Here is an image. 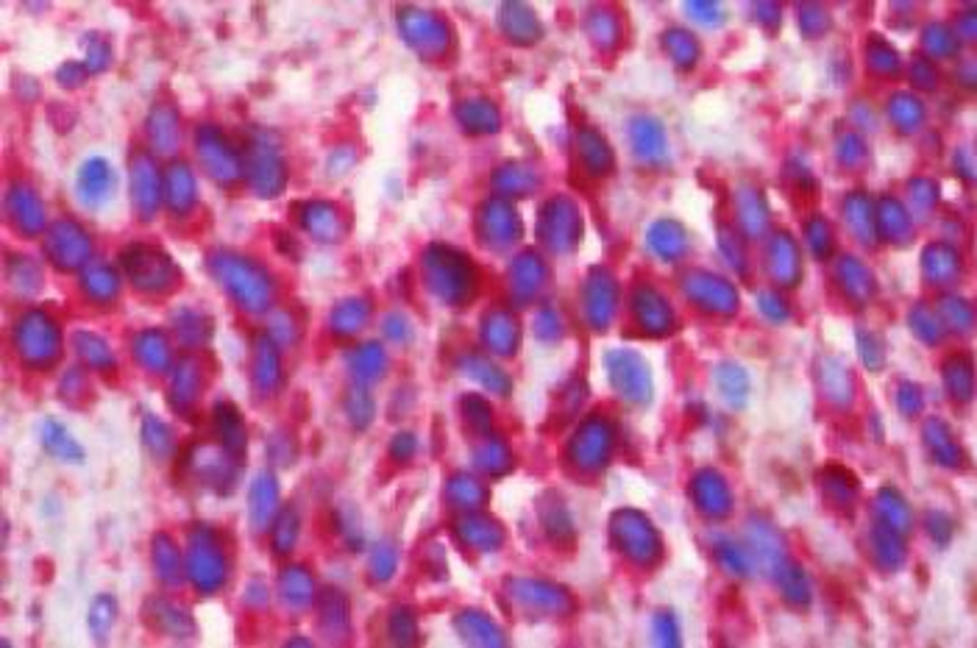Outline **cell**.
Returning a JSON list of instances; mask_svg holds the SVG:
<instances>
[{"label":"cell","instance_id":"6da1fadb","mask_svg":"<svg viewBox=\"0 0 977 648\" xmlns=\"http://www.w3.org/2000/svg\"><path fill=\"white\" fill-rule=\"evenodd\" d=\"M207 270L218 287L248 315H265L274 310L279 287L274 273L254 256L215 248L207 254Z\"/></svg>","mask_w":977,"mask_h":648},{"label":"cell","instance_id":"7a4b0ae2","mask_svg":"<svg viewBox=\"0 0 977 648\" xmlns=\"http://www.w3.org/2000/svg\"><path fill=\"white\" fill-rule=\"evenodd\" d=\"M14 354L20 365L31 370H51L62 359L65 351V334L54 321V315L45 310H29L14 323Z\"/></svg>","mask_w":977,"mask_h":648},{"label":"cell","instance_id":"3957f363","mask_svg":"<svg viewBox=\"0 0 977 648\" xmlns=\"http://www.w3.org/2000/svg\"><path fill=\"white\" fill-rule=\"evenodd\" d=\"M187 579L201 595H215L229 582V554L221 532L196 524L187 532Z\"/></svg>","mask_w":977,"mask_h":648},{"label":"cell","instance_id":"277c9868","mask_svg":"<svg viewBox=\"0 0 977 648\" xmlns=\"http://www.w3.org/2000/svg\"><path fill=\"white\" fill-rule=\"evenodd\" d=\"M120 268L125 279L145 295H167L181 281L179 265L162 248L145 243H134L120 250Z\"/></svg>","mask_w":977,"mask_h":648},{"label":"cell","instance_id":"5b68a950","mask_svg":"<svg viewBox=\"0 0 977 648\" xmlns=\"http://www.w3.org/2000/svg\"><path fill=\"white\" fill-rule=\"evenodd\" d=\"M245 159V181L259 198H276L285 192L290 170L281 156L279 143L270 132H254L248 139V148H243Z\"/></svg>","mask_w":977,"mask_h":648},{"label":"cell","instance_id":"8992f818","mask_svg":"<svg viewBox=\"0 0 977 648\" xmlns=\"http://www.w3.org/2000/svg\"><path fill=\"white\" fill-rule=\"evenodd\" d=\"M196 154L203 172L221 187H237L245 181V159L243 150L226 137V134L212 123L198 125L196 132Z\"/></svg>","mask_w":977,"mask_h":648},{"label":"cell","instance_id":"52a82bcc","mask_svg":"<svg viewBox=\"0 0 977 648\" xmlns=\"http://www.w3.org/2000/svg\"><path fill=\"white\" fill-rule=\"evenodd\" d=\"M240 462L243 459L234 457L232 451L218 443H196L192 448H187L185 454V468L190 470V477L196 479L201 488L212 490V493L223 495V493H232L237 488V479H240Z\"/></svg>","mask_w":977,"mask_h":648},{"label":"cell","instance_id":"ba28073f","mask_svg":"<svg viewBox=\"0 0 977 648\" xmlns=\"http://www.w3.org/2000/svg\"><path fill=\"white\" fill-rule=\"evenodd\" d=\"M45 259L59 270H84L92 262V237L78 221L62 217L45 232Z\"/></svg>","mask_w":977,"mask_h":648},{"label":"cell","instance_id":"9c48e42d","mask_svg":"<svg viewBox=\"0 0 977 648\" xmlns=\"http://www.w3.org/2000/svg\"><path fill=\"white\" fill-rule=\"evenodd\" d=\"M162 201H165V179L156 165V156L137 148L132 154V206L140 221H154Z\"/></svg>","mask_w":977,"mask_h":648},{"label":"cell","instance_id":"30bf717a","mask_svg":"<svg viewBox=\"0 0 977 648\" xmlns=\"http://www.w3.org/2000/svg\"><path fill=\"white\" fill-rule=\"evenodd\" d=\"M7 217L14 226V232L23 234L25 239L45 237L48 232V214L42 203L40 192L25 181H14L7 190Z\"/></svg>","mask_w":977,"mask_h":648},{"label":"cell","instance_id":"8fae6325","mask_svg":"<svg viewBox=\"0 0 977 648\" xmlns=\"http://www.w3.org/2000/svg\"><path fill=\"white\" fill-rule=\"evenodd\" d=\"M285 370H281L279 343L268 332L254 339V351H251V387L259 399H274L281 390Z\"/></svg>","mask_w":977,"mask_h":648},{"label":"cell","instance_id":"7c38bea8","mask_svg":"<svg viewBox=\"0 0 977 648\" xmlns=\"http://www.w3.org/2000/svg\"><path fill=\"white\" fill-rule=\"evenodd\" d=\"M114 190H118V176H114V167L103 156H90V159L81 161L76 172V195L81 206H107L114 198Z\"/></svg>","mask_w":977,"mask_h":648},{"label":"cell","instance_id":"4fadbf2b","mask_svg":"<svg viewBox=\"0 0 977 648\" xmlns=\"http://www.w3.org/2000/svg\"><path fill=\"white\" fill-rule=\"evenodd\" d=\"M143 618L151 629L159 632V635L174 637V640H190V637H196V621H192L190 610L176 604L174 599H165V595H154V599L145 601Z\"/></svg>","mask_w":977,"mask_h":648},{"label":"cell","instance_id":"5bb4252c","mask_svg":"<svg viewBox=\"0 0 977 648\" xmlns=\"http://www.w3.org/2000/svg\"><path fill=\"white\" fill-rule=\"evenodd\" d=\"M279 501V482H276L274 470H259L248 484V521L257 535L270 532L281 510Z\"/></svg>","mask_w":977,"mask_h":648},{"label":"cell","instance_id":"9a60e30c","mask_svg":"<svg viewBox=\"0 0 977 648\" xmlns=\"http://www.w3.org/2000/svg\"><path fill=\"white\" fill-rule=\"evenodd\" d=\"M203 390V365L201 359L187 354L179 362L174 365V376H170V406L181 415L196 410L198 399H201Z\"/></svg>","mask_w":977,"mask_h":648},{"label":"cell","instance_id":"2e32d148","mask_svg":"<svg viewBox=\"0 0 977 648\" xmlns=\"http://www.w3.org/2000/svg\"><path fill=\"white\" fill-rule=\"evenodd\" d=\"M296 214H299L301 228L312 239H318V243H334V239H340L343 232H346L343 214L329 201H304L296 206Z\"/></svg>","mask_w":977,"mask_h":648},{"label":"cell","instance_id":"e0dca14e","mask_svg":"<svg viewBox=\"0 0 977 648\" xmlns=\"http://www.w3.org/2000/svg\"><path fill=\"white\" fill-rule=\"evenodd\" d=\"M151 150L156 156H174L181 145V118L170 103H156L145 120Z\"/></svg>","mask_w":977,"mask_h":648},{"label":"cell","instance_id":"ac0fdd59","mask_svg":"<svg viewBox=\"0 0 977 648\" xmlns=\"http://www.w3.org/2000/svg\"><path fill=\"white\" fill-rule=\"evenodd\" d=\"M132 354L148 373L174 370V343L162 328H143L132 337Z\"/></svg>","mask_w":977,"mask_h":648},{"label":"cell","instance_id":"d6986e66","mask_svg":"<svg viewBox=\"0 0 977 648\" xmlns=\"http://www.w3.org/2000/svg\"><path fill=\"white\" fill-rule=\"evenodd\" d=\"M165 203L176 217H187L198 206L196 172L185 161L167 167L165 172Z\"/></svg>","mask_w":977,"mask_h":648},{"label":"cell","instance_id":"ffe728a7","mask_svg":"<svg viewBox=\"0 0 977 648\" xmlns=\"http://www.w3.org/2000/svg\"><path fill=\"white\" fill-rule=\"evenodd\" d=\"M151 559H154V573L165 588H181L187 579V562L181 559L179 543L174 535L159 532L151 540Z\"/></svg>","mask_w":977,"mask_h":648},{"label":"cell","instance_id":"44dd1931","mask_svg":"<svg viewBox=\"0 0 977 648\" xmlns=\"http://www.w3.org/2000/svg\"><path fill=\"white\" fill-rule=\"evenodd\" d=\"M212 432H215L218 443L226 451H232L237 459L245 457V451H248V428H245L237 406L229 404V401H218L215 410H212Z\"/></svg>","mask_w":977,"mask_h":648},{"label":"cell","instance_id":"7402d4cb","mask_svg":"<svg viewBox=\"0 0 977 648\" xmlns=\"http://www.w3.org/2000/svg\"><path fill=\"white\" fill-rule=\"evenodd\" d=\"M78 287H81L84 298L92 301V304H112L114 298L120 295V273L107 262H90L78 276Z\"/></svg>","mask_w":977,"mask_h":648},{"label":"cell","instance_id":"603a6c76","mask_svg":"<svg viewBox=\"0 0 977 648\" xmlns=\"http://www.w3.org/2000/svg\"><path fill=\"white\" fill-rule=\"evenodd\" d=\"M40 446L45 448V454H51V457H54V459H59V462L84 465V459H87V454H84V446L76 440V437H73L70 428H67L65 423L54 421V417H48V421H42V426H40Z\"/></svg>","mask_w":977,"mask_h":648},{"label":"cell","instance_id":"cb8c5ba5","mask_svg":"<svg viewBox=\"0 0 977 648\" xmlns=\"http://www.w3.org/2000/svg\"><path fill=\"white\" fill-rule=\"evenodd\" d=\"M170 326H174L176 339L185 345L187 351H196L201 345H207L212 339V317L207 315L198 306H179L170 315Z\"/></svg>","mask_w":977,"mask_h":648},{"label":"cell","instance_id":"d4e9b609","mask_svg":"<svg viewBox=\"0 0 977 648\" xmlns=\"http://www.w3.org/2000/svg\"><path fill=\"white\" fill-rule=\"evenodd\" d=\"M276 590H279L281 601H285L287 607L301 610L307 607V604H312V599H315V579H312V573L307 571V568L287 566L281 568Z\"/></svg>","mask_w":977,"mask_h":648},{"label":"cell","instance_id":"484cf974","mask_svg":"<svg viewBox=\"0 0 977 648\" xmlns=\"http://www.w3.org/2000/svg\"><path fill=\"white\" fill-rule=\"evenodd\" d=\"M73 348H76L78 359H81L90 370H96V373H109V370H114V365H118L109 343L96 332L73 334Z\"/></svg>","mask_w":977,"mask_h":648},{"label":"cell","instance_id":"4316f807","mask_svg":"<svg viewBox=\"0 0 977 648\" xmlns=\"http://www.w3.org/2000/svg\"><path fill=\"white\" fill-rule=\"evenodd\" d=\"M140 435H143L145 451H148L151 457L156 459V462H165V459H170V454L176 451L174 432H170V426H167V423L162 421V417L145 415L143 417V432H140Z\"/></svg>","mask_w":977,"mask_h":648},{"label":"cell","instance_id":"83f0119b","mask_svg":"<svg viewBox=\"0 0 977 648\" xmlns=\"http://www.w3.org/2000/svg\"><path fill=\"white\" fill-rule=\"evenodd\" d=\"M268 535H270V546H274V551L279 554V557H287V554L296 548V543H299V535H301L299 512L292 510V506H281Z\"/></svg>","mask_w":977,"mask_h":648},{"label":"cell","instance_id":"f1b7e54d","mask_svg":"<svg viewBox=\"0 0 977 648\" xmlns=\"http://www.w3.org/2000/svg\"><path fill=\"white\" fill-rule=\"evenodd\" d=\"M7 270H9V284L14 287L18 295L31 298L42 290V270L31 256H12Z\"/></svg>","mask_w":977,"mask_h":648},{"label":"cell","instance_id":"f546056e","mask_svg":"<svg viewBox=\"0 0 977 648\" xmlns=\"http://www.w3.org/2000/svg\"><path fill=\"white\" fill-rule=\"evenodd\" d=\"M114 621H118V599L109 593H101L92 599L90 604V613H87V626H90V635L96 637L98 643H103L112 632Z\"/></svg>","mask_w":977,"mask_h":648},{"label":"cell","instance_id":"4dcf8cb0","mask_svg":"<svg viewBox=\"0 0 977 648\" xmlns=\"http://www.w3.org/2000/svg\"><path fill=\"white\" fill-rule=\"evenodd\" d=\"M112 56H114L112 42H109L107 36L87 34V40H84V67H87L90 76H98V72L107 70V67L112 65Z\"/></svg>","mask_w":977,"mask_h":648},{"label":"cell","instance_id":"1f68e13d","mask_svg":"<svg viewBox=\"0 0 977 648\" xmlns=\"http://www.w3.org/2000/svg\"><path fill=\"white\" fill-rule=\"evenodd\" d=\"M265 451H268L270 462L279 465V468H290L296 462V443L290 440L287 432H276V435L268 437L265 443Z\"/></svg>","mask_w":977,"mask_h":648},{"label":"cell","instance_id":"d6a6232c","mask_svg":"<svg viewBox=\"0 0 977 648\" xmlns=\"http://www.w3.org/2000/svg\"><path fill=\"white\" fill-rule=\"evenodd\" d=\"M268 334H270V337H274L279 345H287V343L292 345V343H296V339H299L301 328H299V323L292 321L290 310H276L274 315H270V328H268Z\"/></svg>","mask_w":977,"mask_h":648},{"label":"cell","instance_id":"836d02e7","mask_svg":"<svg viewBox=\"0 0 977 648\" xmlns=\"http://www.w3.org/2000/svg\"><path fill=\"white\" fill-rule=\"evenodd\" d=\"M357 304H359V301H346V304L337 306V310L332 312V328H334V332H337V334H348V332H354V328H359V323L365 321V306L357 312Z\"/></svg>","mask_w":977,"mask_h":648},{"label":"cell","instance_id":"e575fe53","mask_svg":"<svg viewBox=\"0 0 977 648\" xmlns=\"http://www.w3.org/2000/svg\"><path fill=\"white\" fill-rule=\"evenodd\" d=\"M87 393H90V379H87V370H81V368L67 370V376L62 379V399L73 401L76 395H87Z\"/></svg>","mask_w":977,"mask_h":648},{"label":"cell","instance_id":"d590c367","mask_svg":"<svg viewBox=\"0 0 977 648\" xmlns=\"http://www.w3.org/2000/svg\"><path fill=\"white\" fill-rule=\"evenodd\" d=\"M87 76H90V72H87L84 62H65V65L56 70V78H59L62 87H81V83L87 81Z\"/></svg>","mask_w":977,"mask_h":648},{"label":"cell","instance_id":"8d00e7d4","mask_svg":"<svg viewBox=\"0 0 977 648\" xmlns=\"http://www.w3.org/2000/svg\"><path fill=\"white\" fill-rule=\"evenodd\" d=\"M374 568H381V577H390V571H393V557H385V551H379L374 559Z\"/></svg>","mask_w":977,"mask_h":648}]
</instances>
